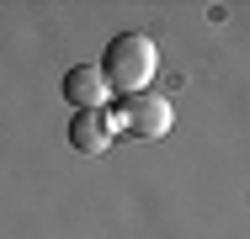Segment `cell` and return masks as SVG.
Listing matches in <instances>:
<instances>
[{
	"label": "cell",
	"instance_id": "cell-1",
	"mask_svg": "<svg viewBox=\"0 0 250 239\" xmlns=\"http://www.w3.org/2000/svg\"><path fill=\"white\" fill-rule=\"evenodd\" d=\"M154 75V43L144 32H123V38H112L106 48V64H101V80H106V91L117 96H139L149 85Z\"/></svg>",
	"mask_w": 250,
	"mask_h": 239
},
{
	"label": "cell",
	"instance_id": "cell-2",
	"mask_svg": "<svg viewBox=\"0 0 250 239\" xmlns=\"http://www.w3.org/2000/svg\"><path fill=\"white\" fill-rule=\"evenodd\" d=\"M112 128H123V133H133V139H165L170 133V122H176V112H170V101L165 96H123L117 106H112V117H106Z\"/></svg>",
	"mask_w": 250,
	"mask_h": 239
},
{
	"label": "cell",
	"instance_id": "cell-3",
	"mask_svg": "<svg viewBox=\"0 0 250 239\" xmlns=\"http://www.w3.org/2000/svg\"><path fill=\"white\" fill-rule=\"evenodd\" d=\"M64 96H69L75 112H101V106H106V80H101V69L75 64V69L64 75Z\"/></svg>",
	"mask_w": 250,
	"mask_h": 239
},
{
	"label": "cell",
	"instance_id": "cell-4",
	"mask_svg": "<svg viewBox=\"0 0 250 239\" xmlns=\"http://www.w3.org/2000/svg\"><path fill=\"white\" fill-rule=\"evenodd\" d=\"M69 143H75V154H101V149L112 143V122H106V112H75V122H69Z\"/></svg>",
	"mask_w": 250,
	"mask_h": 239
}]
</instances>
